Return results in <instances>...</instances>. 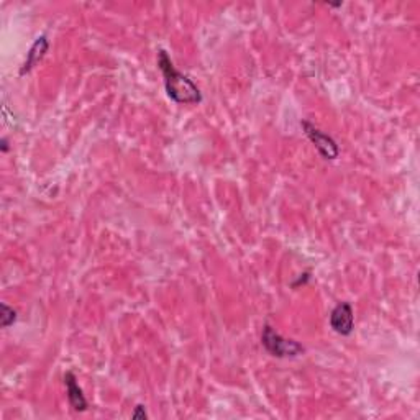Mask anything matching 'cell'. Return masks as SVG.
<instances>
[{
    "label": "cell",
    "instance_id": "cell-1",
    "mask_svg": "<svg viewBox=\"0 0 420 420\" xmlns=\"http://www.w3.org/2000/svg\"><path fill=\"white\" fill-rule=\"evenodd\" d=\"M158 68L163 72L164 88L171 101L176 103H201L202 94L192 79L177 71L174 63L171 61L170 54L164 50L158 53Z\"/></svg>",
    "mask_w": 420,
    "mask_h": 420
},
{
    "label": "cell",
    "instance_id": "cell-2",
    "mask_svg": "<svg viewBox=\"0 0 420 420\" xmlns=\"http://www.w3.org/2000/svg\"><path fill=\"white\" fill-rule=\"evenodd\" d=\"M261 345L274 358H297L306 352V348L299 341L284 339L271 326H265L263 328Z\"/></svg>",
    "mask_w": 420,
    "mask_h": 420
},
{
    "label": "cell",
    "instance_id": "cell-3",
    "mask_svg": "<svg viewBox=\"0 0 420 420\" xmlns=\"http://www.w3.org/2000/svg\"><path fill=\"white\" fill-rule=\"evenodd\" d=\"M302 128H304V133L307 135V138L314 143V146L317 148V151L320 154H322L323 159H337L340 154V148L339 145H337V141L333 140L330 135H327V133H323L322 130L315 127V125H312L310 122H301Z\"/></svg>",
    "mask_w": 420,
    "mask_h": 420
},
{
    "label": "cell",
    "instance_id": "cell-4",
    "mask_svg": "<svg viewBox=\"0 0 420 420\" xmlns=\"http://www.w3.org/2000/svg\"><path fill=\"white\" fill-rule=\"evenodd\" d=\"M330 327L333 328V332H337L339 335H352L354 328V315L350 302H340V304H337V307L330 314Z\"/></svg>",
    "mask_w": 420,
    "mask_h": 420
},
{
    "label": "cell",
    "instance_id": "cell-5",
    "mask_svg": "<svg viewBox=\"0 0 420 420\" xmlns=\"http://www.w3.org/2000/svg\"><path fill=\"white\" fill-rule=\"evenodd\" d=\"M64 384H66V391H68V401L69 406L72 407V410L76 412H86L88 410V399H86L84 392L79 388V383H77L76 374L72 371H68L64 374Z\"/></svg>",
    "mask_w": 420,
    "mask_h": 420
},
{
    "label": "cell",
    "instance_id": "cell-6",
    "mask_svg": "<svg viewBox=\"0 0 420 420\" xmlns=\"http://www.w3.org/2000/svg\"><path fill=\"white\" fill-rule=\"evenodd\" d=\"M46 51H48V40L45 37L38 38V40L34 41V45L32 46V50H30L28 58H27V61H25L23 68H21L20 74H25V72H28L30 69H32L34 64H37L43 58V56H45Z\"/></svg>",
    "mask_w": 420,
    "mask_h": 420
},
{
    "label": "cell",
    "instance_id": "cell-7",
    "mask_svg": "<svg viewBox=\"0 0 420 420\" xmlns=\"http://www.w3.org/2000/svg\"><path fill=\"white\" fill-rule=\"evenodd\" d=\"M0 309H2V315H0V319H2V327L3 328L10 327L12 323L17 320V312L12 309V307H8L7 304H2Z\"/></svg>",
    "mask_w": 420,
    "mask_h": 420
},
{
    "label": "cell",
    "instance_id": "cell-8",
    "mask_svg": "<svg viewBox=\"0 0 420 420\" xmlns=\"http://www.w3.org/2000/svg\"><path fill=\"white\" fill-rule=\"evenodd\" d=\"M132 417H133V419H146V417H148V414H146L145 407H143V406L140 404V406H137L135 412L132 414Z\"/></svg>",
    "mask_w": 420,
    "mask_h": 420
},
{
    "label": "cell",
    "instance_id": "cell-9",
    "mask_svg": "<svg viewBox=\"0 0 420 420\" xmlns=\"http://www.w3.org/2000/svg\"><path fill=\"white\" fill-rule=\"evenodd\" d=\"M7 150H8V146H7V140H6V138H3V140H2V151H7Z\"/></svg>",
    "mask_w": 420,
    "mask_h": 420
}]
</instances>
